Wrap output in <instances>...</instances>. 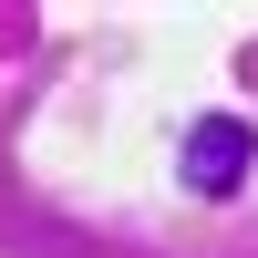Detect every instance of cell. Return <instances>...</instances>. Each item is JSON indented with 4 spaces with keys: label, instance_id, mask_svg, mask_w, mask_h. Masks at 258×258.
Masks as SVG:
<instances>
[{
    "label": "cell",
    "instance_id": "obj_1",
    "mask_svg": "<svg viewBox=\"0 0 258 258\" xmlns=\"http://www.w3.org/2000/svg\"><path fill=\"white\" fill-rule=\"evenodd\" d=\"M186 186H197V197H238L248 186V165H258V135L238 114H207V124H186Z\"/></svg>",
    "mask_w": 258,
    "mask_h": 258
}]
</instances>
